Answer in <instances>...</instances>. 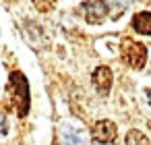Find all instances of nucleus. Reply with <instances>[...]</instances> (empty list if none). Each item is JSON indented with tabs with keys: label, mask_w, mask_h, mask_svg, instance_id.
I'll list each match as a JSON object with an SVG mask.
<instances>
[{
	"label": "nucleus",
	"mask_w": 151,
	"mask_h": 145,
	"mask_svg": "<svg viewBox=\"0 0 151 145\" xmlns=\"http://www.w3.org/2000/svg\"><path fill=\"white\" fill-rule=\"evenodd\" d=\"M9 93L13 95V104H15V108H17V114L23 118V116H27V112H29V104H31V100H29V83H27V77L21 73V71H13L11 75H9Z\"/></svg>",
	"instance_id": "obj_1"
},
{
	"label": "nucleus",
	"mask_w": 151,
	"mask_h": 145,
	"mask_svg": "<svg viewBox=\"0 0 151 145\" xmlns=\"http://www.w3.org/2000/svg\"><path fill=\"white\" fill-rule=\"evenodd\" d=\"M120 52H122V60L128 66H132V69H143L145 62H147V48L141 42L132 40V38H124L122 40Z\"/></svg>",
	"instance_id": "obj_2"
},
{
	"label": "nucleus",
	"mask_w": 151,
	"mask_h": 145,
	"mask_svg": "<svg viewBox=\"0 0 151 145\" xmlns=\"http://www.w3.org/2000/svg\"><path fill=\"white\" fill-rule=\"evenodd\" d=\"M87 23H101L106 19V15L110 13V4L108 0H93V2H85L81 6Z\"/></svg>",
	"instance_id": "obj_3"
},
{
	"label": "nucleus",
	"mask_w": 151,
	"mask_h": 145,
	"mask_svg": "<svg viewBox=\"0 0 151 145\" xmlns=\"http://www.w3.org/2000/svg\"><path fill=\"white\" fill-rule=\"evenodd\" d=\"M91 135L97 143H112L116 139V124L112 120H97L91 128Z\"/></svg>",
	"instance_id": "obj_4"
},
{
	"label": "nucleus",
	"mask_w": 151,
	"mask_h": 145,
	"mask_svg": "<svg viewBox=\"0 0 151 145\" xmlns=\"http://www.w3.org/2000/svg\"><path fill=\"white\" fill-rule=\"evenodd\" d=\"M91 81H93L99 95H108L112 89V71L108 66H97L91 75Z\"/></svg>",
	"instance_id": "obj_5"
},
{
	"label": "nucleus",
	"mask_w": 151,
	"mask_h": 145,
	"mask_svg": "<svg viewBox=\"0 0 151 145\" xmlns=\"http://www.w3.org/2000/svg\"><path fill=\"white\" fill-rule=\"evenodd\" d=\"M132 29L141 35H151V13H139L132 19Z\"/></svg>",
	"instance_id": "obj_6"
},
{
	"label": "nucleus",
	"mask_w": 151,
	"mask_h": 145,
	"mask_svg": "<svg viewBox=\"0 0 151 145\" xmlns=\"http://www.w3.org/2000/svg\"><path fill=\"white\" fill-rule=\"evenodd\" d=\"M60 139H62V145H85L83 139H81V133H77V131L70 128V126H62Z\"/></svg>",
	"instance_id": "obj_7"
},
{
	"label": "nucleus",
	"mask_w": 151,
	"mask_h": 145,
	"mask_svg": "<svg viewBox=\"0 0 151 145\" xmlns=\"http://www.w3.org/2000/svg\"><path fill=\"white\" fill-rule=\"evenodd\" d=\"M126 145H151V141L147 139V135H143L141 131L132 128L126 135Z\"/></svg>",
	"instance_id": "obj_8"
},
{
	"label": "nucleus",
	"mask_w": 151,
	"mask_h": 145,
	"mask_svg": "<svg viewBox=\"0 0 151 145\" xmlns=\"http://www.w3.org/2000/svg\"><path fill=\"white\" fill-rule=\"evenodd\" d=\"M31 2H33V6L40 13H48V11H52V6H54L56 0H31Z\"/></svg>",
	"instance_id": "obj_9"
},
{
	"label": "nucleus",
	"mask_w": 151,
	"mask_h": 145,
	"mask_svg": "<svg viewBox=\"0 0 151 145\" xmlns=\"http://www.w3.org/2000/svg\"><path fill=\"white\" fill-rule=\"evenodd\" d=\"M145 93H147V97H149V104H151V89H147Z\"/></svg>",
	"instance_id": "obj_10"
},
{
	"label": "nucleus",
	"mask_w": 151,
	"mask_h": 145,
	"mask_svg": "<svg viewBox=\"0 0 151 145\" xmlns=\"http://www.w3.org/2000/svg\"><path fill=\"white\" fill-rule=\"evenodd\" d=\"M149 128H151V122H149Z\"/></svg>",
	"instance_id": "obj_11"
}]
</instances>
